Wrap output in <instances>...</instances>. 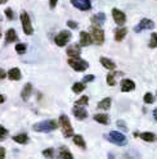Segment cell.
<instances>
[{"label":"cell","instance_id":"1","mask_svg":"<svg viewBox=\"0 0 157 159\" xmlns=\"http://www.w3.org/2000/svg\"><path fill=\"white\" fill-rule=\"evenodd\" d=\"M57 127H58V122L54 121V119H52V121L39 122L32 126V128L36 132H52V131L57 130Z\"/></svg>","mask_w":157,"mask_h":159},{"label":"cell","instance_id":"2","mask_svg":"<svg viewBox=\"0 0 157 159\" xmlns=\"http://www.w3.org/2000/svg\"><path fill=\"white\" fill-rule=\"evenodd\" d=\"M59 125L62 127V132H63V136L64 137H71L74 136V128L71 126V122H70V119H68V117L66 114H61L59 117Z\"/></svg>","mask_w":157,"mask_h":159},{"label":"cell","instance_id":"3","mask_svg":"<svg viewBox=\"0 0 157 159\" xmlns=\"http://www.w3.org/2000/svg\"><path fill=\"white\" fill-rule=\"evenodd\" d=\"M107 139H108L110 143L119 145V146H125L127 143V139L125 137V135H122L121 132H117V131H111L107 135Z\"/></svg>","mask_w":157,"mask_h":159},{"label":"cell","instance_id":"4","mask_svg":"<svg viewBox=\"0 0 157 159\" xmlns=\"http://www.w3.org/2000/svg\"><path fill=\"white\" fill-rule=\"evenodd\" d=\"M68 66H70L72 69H75V71H77V72H83L88 67H89V64H88L86 61H84V59L78 58V57L68 59Z\"/></svg>","mask_w":157,"mask_h":159},{"label":"cell","instance_id":"5","mask_svg":"<svg viewBox=\"0 0 157 159\" xmlns=\"http://www.w3.org/2000/svg\"><path fill=\"white\" fill-rule=\"evenodd\" d=\"M90 35L93 39V43H95L97 45H102L104 43V32L99 26L93 25L90 27Z\"/></svg>","mask_w":157,"mask_h":159},{"label":"cell","instance_id":"6","mask_svg":"<svg viewBox=\"0 0 157 159\" xmlns=\"http://www.w3.org/2000/svg\"><path fill=\"white\" fill-rule=\"evenodd\" d=\"M71 37H72V35H71V32L70 31H67V30H64V31H62V32H59L55 37H54V43L58 45V46H66L67 45V43L71 40Z\"/></svg>","mask_w":157,"mask_h":159},{"label":"cell","instance_id":"7","mask_svg":"<svg viewBox=\"0 0 157 159\" xmlns=\"http://www.w3.org/2000/svg\"><path fill=\"white\" fill-rule=\"evenodd\" d=\"M21 22H22V27H23V32L26 35H32L34 34V28L30 21V16H28L26 12L21 13Z\"/></svg>","mask_w":157,"mask_h":159},{"label":"cell","instance_id":"8","mask_svg":"<svg viewBox=\"0 0 157 159\" xmlns=\"http://www.w3.org/2000/svg\"><path fill=\"white\" fill-rule=\"evenodd\" d=\"M153 27H155V23L151 21V19L143 18L142 21L134 27V31L135 32H140V31H143V30H152Z\"/></svg>","mask_w":157,"mask_h":159},{"label":"cell","instance_id":"9","mask_svg":"<svg viewBox=\"0 0 157 159\" xmlns=\"http://www.w3.org/2000/svg\"><path fill=\"white\" fill-rule=\"evenodd\" d=\"M71 3H72V5L75 8H77L78 11H83V12L90 11L92 9L90 0H71Z\"/></svg>","mask_w":157,"mask_h":159},{"label":"cell","instance_id":"10","mask_svg":"<svg viewBox=\"0 0 157 159\" xmlns=\"http://www.w3.org/2000/svg\"><path fill=\"white\" fill-rule=\"evenodd\" d=\"M112 17H113V19H115L116 25H119V26H124L125 22H126V16H125V13L121 12V11H119L117 8H113V9H112Z\"/></svg>","mask_w":157,"mask_h":159},{"label":"cell","instance_id":"11","mask_svg":"<svg viewBox=\"0 0 157 159\" xmlns=\"http://www.w3.org/2000/svg\"><path fill=\"white\" fill-rule=\"evenodd\" d=\"M72 113L77 119H80V121H84V119H86V117H88V112H86L85 108H83V105H76L74 108Z\"/></svg>","mask_w":157,"mask_h":159},{"label":"cell","instance_id":"12","mask_svg":"<svg viewBox=\"0 0 157 159\" xmlns=\"http://www.w3.org/2000/svg\"><path fill=\"white\" fill-rule=\"evenodd\" d=\"M135 89V84L133 80H122L121 81V91L122 93H129V91H133Z\"/></svg>","mask_w":157,"mask_h":159},{"label":"cell","instance_id":"13","mask_svg":"<svg viewBox=\"0 0 157 159\" xmlns=\"http://www.w3.org/2000/svg\"><path fill=\"white\" fill-rule=\"evenodd\" d=\"M80 54H81L80 45L74 44V45L67 48V55L70 57V58H77V57H80Z\"/></svg>","mask_w":157,"mask_h":159},{"label":"cell","instance_id":"14","mask_svg":"<svg viewBox=\"0 0 157 159\" xmlns=\"http://www.w3.org/2000/svg\"><path fill=\"white\" fill-rule=\"evenodd\" d=\"M93 43V39H92V35L88 34L85 31L80 32V46H88Z\"/></svg>","mask_w":157,"mask_h":159},{"label":"cell","instance_id":"15","mask_svg":"<svg viewBox=\"0 0 157 159\" xmlns=\"http://www.w3.org/2000/svg\"><path fill=\"white\" fill-rule=\"evenodd\" d=\"M90 19H92V23H93V25L101 27V26L106 22V14H104V13H97V14H94Z\"/></svg>","mask_w":157,"mask_h":159},{"label":"cell","instance_id":"16","mask_svg":"<svg viewBox=\"0 0 157 159\" xmlns=\"http://www.w3.org/2000/svg\"><path fill=\"white\" fill-rule=\"evenodd\" d=\"M99 62H101V64H102L106 69H108V71H113V69H116V63L112 62L111 59H108V58L102 57V58L99 59Z\"/></svg>","mask_w":157,"mask_h":159},{"label":"cell","instance_id":"17","mask_svg":"<svg viewBox=\"0 0 157 159\" xmlns=\"http://www.w3.org/2000/svg\"><path fill=\"white\" fill-rule=\"evenodd\" d=\"M8 77H9V80H12V81H18V80H21L22 75H21L19 68H12V69H9Z\"/></svg>","mask_w":157,"mask_h":159},{"label":"cell","instance_id":"18","mask_svg":"<svg viewBox=\"0 0 157 159\" xmlns=\"http://www.w3.org/2000/svg\"><path fill=\"white\" fill-rule=\"evenodd\" d=\"M16 40H18V36L16 34V31L13 28H9L7 34H5V43L7 44H11V43H14Z\"/></svg>","mask_w":157,"mask_h":159},{"label":"cell","instance_id":"19","mask_svg":"<svg viewBox=\"0 0 157 159\" xmlns=\"http://www.w3.org/2000/svg\"><path fill=\"white\" fill-rule=\"evenodd\" d=\"M122 72H119V71H111L108 75H107V84H108L110 86H115L116 85V80H115V77L117 76V75H121Z\"/></svg>","mask_w":157,"mask_h":159},{"label":"cell","instance_id":"20","mask_svg":"<svg viewBox=\"0 0 157 159\" xmlns=\"http://www.w3.org/2000/svg\"><path fill=\"white\" fill-rule=\"evenodd\" d=\"M32 94V85L31 84H26L25 85V87H23V90H22V94H21V96H22V99L26 102L28 98H30V95Z\"/></svg>","mask_w":157,"mask_h":159},{"label":"cell","instance_id":"21","mask_svg":"<svg viewBox=\"0 0 157 159\" xmlns=\"http://www.w3.org/2000/svg\"><path fill=\"white\" fill-rule=\"evenodd\" d=\"M93 118H94L95 122L101 123V125H108L110 123V118L107 114H95Z\"/></svg>","mask_w":157,"mask_h":159},{"label":"cell","instance_id":"22","mask_svg":"<svg viewBox=\"0 0 157 159\" xmlns=\"http://www.w3.org/2000/svg\"><path fill=\"white\" fill-rule=\"evenodd\" d=\"M126 34H127V28H125V27L117 28L115 31V40H116V41H121V40L126 36Z\"/></svg>","mask_w":157,"mask_h":159},{"label":"cell","instance_id":"23","mask_svg":"<svg viewBox=\"0 0 157 159\" xmlns=\"http://www.w3.org/2000/svg\"><path fill=\"white\" fill-rule=\"evenodd\" d=\"M110 107H111V99L110 98H104L103 100L99 102L98 105H97L98 109H103V111H108Z\"/></svg>","mask_w":157,"mask_h":159},{"label":"cell","instance_id":"24","mask_svg":"<svg viewBox=\"0 0 157 159\" xmlns=\"http://www.w3.org/2000/svg\"><path fill=\"white\" fill-rule=\"evenodd\" d=\"M13 140L16 141V143H18V144H27L28 143V136L26 135V134H19V135H16V136H13Z\"/></svg>","mask_w":157,"mask_h":159},{"label":"cell","instance_id":"25","mask_svg":"<svg viewBox=\"0 0 157 159\" xmlns=\"http://www.w3.org/2000/svg\"><path fill=\"white\" fill-rule=\"evenodd\" d=\"M58 157H59V158H63V159H66V158L72 159V158H74V155L71 154V152L68 150L67 148H64V146H62V148L59 149V154H58Z\"/></svg>","mask_w":157,"mask_h":159},{"label":"cell","instance_id":"26","mask_svg":"<svg viewBox=\"0 0 157 159\" xmlns=\"http://www.w3.org/2000/svg\"><path fill=\"white\" fill-rule=\"evenodd\" d=\"M74 143H75L77 146H80L81 149H86V144H85V141H84L83 136H80V135H74Z\"/></svg>","mask_w":157,"mask_h":159},{"label":"cell","instance_id":"27","mask_svg":"<svg viewBox=\"0 0 157 159\" xmlns=\"http://www.w3.org/2000/svg\"><path fill=\"white\" fill-rule=\"evenodd\" d=\"M84 90H85V82H76L72 85V91L75 94H80Z\"/></svg>","mask_w":157,"mask_h":159},{"label":"cell","instance_id":"28","mask_svg":"<svg viewBox=\"0 0 157 159\" xmlns=\"http://www.w3.org/2000/svg\"><path fill=\"white\" fill-rule=\"evenodd\" d=\"M139 137L142 139V140L147 141V143H152L155 139H156V136H155L152 132H143V134L139 135Z\"/></svg>","mask_w":157,"mask_h":159},{"label":"cell","instance_id":"29","mask_svg":"<svg viewBox=\"0 0 157 159\" xmlns=\"http://www.w3.org/2000/svg\"><path fill=\"white\" fill-rule=\"evenodd\" d=\"M148 46L151 48V49H153V48H157V34H152L151 35V40H150V44H148Z\"/></svg>","mask_w":157,"mask_h":159},{"label":"cell","instance_id":"30","mask_svg":"<svg viewBox=\"0 0 157 159\" xmlns=\"http://www.w3.org/2000/svg\"><path fill=\"white\" fill-rule=\"evenodd\" d=\"M26 50H27L26 44H17V45H16V52H17L18 54H25Z\"/></svg>","mask_w":157,"mask_h":159},{"label":"cell","instance_id":"31","mask_svg":"<svg viewBox=\"0 0 157 159\" xmlns=\"http://www.w3.org/2000/svg\"><path fill=\"white\" fill-rule=\"evenodd\" d=\"M143 100H144L145 104H152V103L155 102V98H153V95H152L151 93H147V94L144 95V98H143Z\"/></svg>","mask_w":157,"mask_h":159},{"label":"cell","instance_id":"32","mask_svg":"<svg viewBox=\"0 0 157 159\" xmlns=\"http://www.w3.org/2000/svg\"><path fill=\"white\" fill-rule=\"evenodd\" d=\"M88 103H89V98L88 96H81L80 99H78V100H76V105H88Z\"/></svg>","mask_w":157,"mask_h":159},{"label":"cell","instance_id":"33","mask_svg":"<svg viewBox=\"0 0 157 159\" xmlns=\"http://www.w3.org/2000/svg\"><path fill=\"white\" fill-rule=\"evenodd\" d=\"M43 155L46 157V158H53L54 157V149L53 148L45 149V150H43Z\"/></svg>","mask_w":157,"mask_h":159},{"label":"cell","instance_id":"34","mask_svg":"<svg viewBox=\"0 0 157 159\" xmlns=\"http://www.w3.org/2000/svg\"><path fill=\"white\" fill-rule=\"evenodd\" d=\"M7 136H8V130H7L5 127L0 126V141H3Z\"/></svg>","mask_w":157,"mask_h":159},{"label":"cell","instance_id":"35","mask_svg":"<svg viewBox=\"0 0 157 159\" xmlns=\"http://www.w3.org/2000/svg\"><path fill=\"white\" fill-rule=\"evenodd\" d=\"M5 16H7V18L9 19V21H13L14 13H13V11H12V8H7V9H5Z\"/></svg>","mask_w":157,"mask_h":159},{"label":"cell","instance_id":"36","mask_svg":"<svg viewBox=\"0 0 157 159\" xmlns=\"http://www.w3.org/2000/svg\"><path fill=\"white\" fill-rule=\"evenodd\" d=\"M94 78H95V77H94L93 75H88V76H85V77L83 78V82H85V84H86V82H92Z\"/></svg>","mask_w":157,"mask_h":159},{"label":"cell","instance_id":"37","mask_svg":"<svg viewBox=\"0 0 157 159\" xmlns=\"http://www.w3.org/2000/svg\"><path fill=\"white\" fill-rule=\"evenodd\" d=\"M67 26L70 27V28H72V30H76L78 27V25L76 22H74V21H67Z\"/></svg>","mask_w":157,"mask_h":159},{"label":"cell","instance_id":"38","mask_svg":"<svg viewBox=\"0 0 157 159\" xmlns=\"http://www.w3.org/2000/svg\"><path fill=\"white\" fill-rule=\"evenodd\" d=\"M117 127H119V128H121L122 131H126V126H125L124 121H117Z\"/></svg>","mask_w":157,"mask_h":159},{"label":"cell","instance_id":"39","mask_svg":"<svg viewBox=\"0 0 157 159\" xmlns=\"http://www.w3.org/2000/svg\"><path fill=\"white\" fill-rule=\"evenodd\" d=\"M5 158V149L3 146H0V159Z\"/></svg>","mask_w":157,"mask_h":159},{"label":"cell","instance_id":"40","mask_svg":"<svg viewBox=\"0 0 157 159\" xmlns=\"http://www.w3.org/2000/svg\"><path fill=\"white\" fill-rule=\"evenodd\" d=\"M7 76H8V75L5 73V71H4V69H2V68H0V80H4Z\"/></svg>","mask_w":157,"mask_h":159},{"label":"cell","instance_id":"41","mask_svg":"<svg viewBox=\"0 0 157 159\" xmlns=\"http://www.w3.org/2000/svg\"><path fill=\"white\" fill-rule=\"evenodd\" d=\"M57 2H58V0H50V2H49V7L53 9V8L57 5Z\"/></svg>","mask_w":157,"mask_h":159},{"label":"cell","instance_id":"42","mask_svg":"<svg viewBox=\"0 0 157 159\" xmlns=\"http://www.w3.org/2000/svg\"><path fill=\"white\" fill-rule=\"evenodd\" d=\"M4 102H5V98H4L2 94H0V104H3Z\"/></svg>","mask_w":157,"mask_h":159},{"label":"cell","instance_id":"43","mask_svg":"<svg viewBox=\"0 0 157 159\" xmlns=\"http://www.w3.org/2000/svg\"><path fill=\"white\" fill-rule=\"evenodd\" d=\"M153 118H155L156 121H157V108H156L155 111H153Z\"/></svg>","mask_w":157,"mask_h":159},{"label":"cell","instance_id":"44","mask_svg":"<svg viewBox=\"0 0 157 159\" xmlns=\"http://www.w3.org/2000/svg\"><path fill=\"white\" fill-rule=\"evenodd\" d=\"M8 2V0H0V4H5Z\"/></svg>","mask_w":157,"mask_h":159},{"label":"cell","instance_id":"45","mask_svg":"<svg viewBox=\"0 0 157 159\" xmlns=\"http://www.w3.org/2000/svg\"><path fill=\"white\" fill-rule=\"evenodd\" d=\"M0 37H2V32H0Z\"/></svg>","mask_w":157,"mask_h":159}]
</instances>
